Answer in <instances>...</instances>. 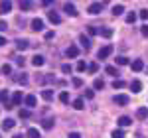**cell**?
Listing matches in <instances>:
<instances>
[{"label": "cell", "instance_id": "6da1fadb", "mask_svg": "<svg viewBox=\"0 0 148 138\" xmlns=\"http://www.w3.org/2000/svg\"><path fill=\"white\" fill-rule=\"evenodd\" d=\"M111 53H113V46H111V44H107V46H103L101 49H99V53H97V55H99V59H107Z\"/></svg>", "mask_w": 148, "mask_h": 138}, {"label": "cell", "instance_id": "7a4b0ae2", "mask_svg": "<svg viewBox=\"0 0 148 138\" xmlns=\"http://www.w3.org/2000/svg\"><path fill=\"white\" fill-rule=\"evenodd\" d=\"M24 105H26L28 109H34L36 105H38V99H36V95H26V97H24Z\"/></svg>", "mask_w": 148, "mask_h": 138}, {"label": "cell", "instance_id": "3957f363", "mask_svg": "<svg viewBox=\"0 0 148 138\" xmlns=\"http://www.w3.org/2000/svg\"><path fill=\"white\" fill-rule=\"evenodd\" d=\"M130 69H132L134 73H140V71L144 69V61H142V59H134V61L130 63Z\"/></svg>", "mask_w": 148, "mask_h": 138}, {"label": "cell", "instance_id": "277c9868", "mask_svg": "<svg viewBox=\"0 0 148 138\" xmlns=\"http://www.w3.org/2000/svg\"><path fill=\"white\" fill-rule=\"evenodd\" d=\"M12 10V2L10 0H0V14H8Z\"/></svg>", "mask_w": 148, "mask_h": 138}, {"label": "cell", "instance_id": "5b68a950", "mask_svg": "<svg viewBox=\"0 0 148 138\" xmlns=\"http://www.w3.org/2000/svg\"><path fill=\"white\" fill-rule=\"evenodd\" d=\"M24 103V95H22V91H16L14 95H12V105L14 107H18V105H22Z\"/></svg>", "mask_w": 148, "mask_h": 138}, {"label": "cell", "instance_id": "8992f818", "mask_svg": "<svg viewBox=\"0 0 148 138\" xmlns=\"http://www.w3.org/2000/svg\"><path fill=\"white\" fill-rule=\"evenodd\" d=\"M79 44H81V47H83L85 51H89V49H91V40H89L87 36H79Z\"/></svg>", "mask_w": 148, "mask_h": 138}, {"label": "cell", "instance_id": "52a82bcc", "mask_svg": "<svg viewBox=\"0 0 148 138\" xmlns=\"http://www.w3.org/2000/svg\"><path fill=\"white\" fill-rule=\"evenodd\" d=\"M65 55H67V57H77V55H79V47L77 46H69L67 49H65Z\"/></svg>", "mask_w": 148, "mask_h": 138}, {"label": "cell", "instance_id": "ba28073f", "mask_svg": "<svg viewBox=\"0 0 148 138\" xmlns=\"http://www.w3.org/2000/svg\"><path fill=\"white\" fill-rule=\"evenodd\" d=\"M113 101L116 105H121V107H125V105H128V97H126V95H114Z\"/></svg>", "mask_w": 148, "mask_h": 138}, {"label": "cell", "instance_id": "9c48e42d", "mask_svg": "<svg viewBox=\"0 0 148 138\" xmlns=\"http://www.w3.org/2000/svg\"><path fill=\"white\" fill-rule=\"evenodd\" d=\"M130 124H132V118H130V116H121V118H119V126L121 128H128Z\"/></svg>", "mask_w": 148, "mask_h": 138}, {"label": "cell", "instance_id": "30bf717a", "mask_svg": "<svg viewBox=\"0 0 148 138\" xmlns=\"http://www.w3.org/2000/svg\"><path fill=\"white\" fill-rule=\"evenodd\" d=\"M47 20H49V22L51 24H59L61 22V16H59V14H57V12H47Z\"/></svg>", "mask_w": 148, "mask_h": 138}, {"label": "cell", "instance_id": "8fae6325", "mask_svg": "<svg viewBox=\"0 0 148 138\" xmlns=\"http://www.w3.org/2000/svg\"><path fill=\"white\" fill-rule=\"evenodd\" d=\"M32 30H34V32H42V30H44V22H42L40 18H34V20H32Z\"/></svg>", "mask_w": 148, "mask_h": 138}, {"label": "cell", "instance_id": "7c38bea8", "mask_svg": "<svg viewBox=\"0 0 148 138\" xmlns=\"http://www.w3.org/2000/svg\"><path fill=\"white\" fill-rule=\"evenodd\" d=\"M53 122H56V120H53L51 116H49V118H44V120H42V128H44V130H51V128H53Z\"/></svg>", "mask_w": 148, "mask_h": 138}, {"label": "cell", "instance_id": "4fadbf2b", "mask_svg": "<svg viewBox=\"0 0 148 138\" xmlns=\"http://www.w3.org/2000/svg\"><path fill=\"white\" fill-rule=\"evenodd\" d=\"M16 47H18V49H20V51H24V49H28V47H30V42H28V40H16Z\"/></svg>", "mask_w": 148, "mask_h": 138}, {"label": "cell", "instance_id": "5bb4252c", "mask_svg": "<svg viewBox=\"0 0 148 138\" xmlns=\"http://www.w3.org/2000/svg\"><path fill=\"white\" fill-rule=\"evenodd\" d=\"M136 118H140V120H146L148 118V109L146 107H140L136 111Z\"/></svg>", "mask_w": 148, "mask_h": 138}, {"label": "cell", "instance_id": "9a60e30c", "mask_svg": "<svg viewBox=\"0 0 148 138\" xmlns=\"http://www.w3.org/2000/svg\"><path fill=\"white\" fill-rule=\"evenodd\" d=\"M32 63H34L36 67H42V65L46 63V59H44V55H40V53H38V55H34V57H32Z\"/></svg>", "mask_w": 148, "mask_h": 138}, {"label": "cell", "instance_id": "2e32d148", "mask_svg": "<svg viewBox=\"0 0 148 138\" xmlns=\"http://www.w3.org/2000/svg\"><path fill=\"white\" fill-rule=\"evenodd\" d=\"M130 91H132V93H140V91H142V83H140L138 79H134L132 83H130Z\"/></svg>", "mask_w": 148, "mask_h": 138}, {"label": "cell", "instance_id": "e0dca14e", "mask_svg": "<svg viewBox=\"0 0 148 138\" xmlns=\"http://www.w3.org/2000/svg\"><path fill=\"white\" fill-rule=\"evenodd\" d=\"M103 10V4H99V2H95V4H91V6H89V14H99V12Z\"/></svg>", "mask_w": 148, "mask_h": 138}, {"label": "cell", "instance_id": "ac0fdd59", "mask_svg": "<svg viewBox=\"0 0 148 138\" xmlns=\"http://www.w3.org/2000/svg\"><path fill=\"white\" fill-rule=\"evenodd\" d=\"M2 126H4V130H12V128L16 126V120H14V118H6V120L2 122Z\"/></svg>", "mask_w": 148, "mask_h": 138}, {"label": "cell", "instance_id": "d6986e66", "mask_svg": "<svg viewBox=\"0 0 148 138\" xmlns=\"http://www.w3.org/2000/svg\"><path fill=\"white\" fill-rule=\"evenodd\" d=\"M63 12H67L69 16H77V8H75L73 4H65V6H63Z\"/></svg>", "mask_w": 148, "mask_h": 138}, {"label": "cell", "instance_id": "ffe728a7", "mask_svg": "<svg viewBox=\"0 0 148 138\" xmlns=\"http://www.w3.org/2000/svg\"><path fill=\"white\" fill-rule=\"evenodd\" d=\"M42 97H44V101L49 103V101L53 99V91H51V89H44V91H42Z\"/></svg>", "mask_w": 148, "mask_h": 138}, {"label": "cell", "instance_id": "44dd1931", "mask_svg": "<svg viewBox=\"0 0 148 138\" xmlns=\"http://www.w3.org/2000/svg\"><path fill=\"white\" fill-rule=\"evenodd\" d=\"M26 136L28 138H40V130H38V128H28V132H26Z\"/></svg>", "mask_w": 148, "mask_h": 138}, {"label": "cell", "instance_id": "7402d4cb", "mask_svg": "<svg viewBox=\"0 0 148 138\" xmlns=\"http://www.w3.org/2000/svg\"><path fill=\"white\" fill-rule=\"evenodd\" d=\"M105 71H107V75H111V77H116V75H119V71H116V67H114V65H107V67H105Z\"/></svg>", "mask_w": 148, "mask_h": 138}, {"label": "cell", "instance_id": "603a6c76", "mask_svg": "<svg viewBox=\"0 0 148 138\" xmlns=\"http://www.w3.org/2000/svg\"><path fill=\"white\" fill-rule=\"evenodd\" d=\"M20 8H22L24 12H28L32 8V0H20Z\"/></svg>", "mask_w": 148, "mask_h": 138}, {"label": "cell", "instance_id": "cb8c5ba5", "mask_svg": "<svg viewBox=\"0 0 148 138\" xmlns=\"http://www.w3.org/2000/svg\"><path fill=\"white\" fill-rule=\"evenodd\" d=\"M59 101H61L63 105H65V103H69V101H71L69 93H67V91H61V93H59Z\"/></svg>", "mask_w": 148, "mask_h": 138}, {"label": "cell", "instance_id": "d4e9b609", "mask_svg": "<svg viewBox=\"0 0 148 138\" xmlns=\"http://www.w3.org/2000/svg\"><path fill=\"white\" fill-rule=\"evenodd\" d=\"M99 34H101L103 38H107V40H109V38L113 36V30H111V28H101V30H99Z\"/></svg>", "mask_w": 148, "mask_h": 138}, {"label": "cell", "instance_id": "484cf974", "mask_svg": "<svg viewBox=\"0 0 148 138\" xmlns=\"http://www.w3.org/2000/svg\"><path fill=\"white\" fill-rule=\"evenodd\" d=\"M73 109H75V111H83V109H85V107H83V99H75V101H73Z\"/></svg>", "mask_w": 148, "mask_h": 138}, {"label": "cell", "instance_id": "4316f807", "mask_svg": "<svg viewBox=\"0 0 148 138\" xmlns=\"http://www.w3.org/2000/svg\"><path fill=\"white\" fill-rule=\"evenodd\" d=\"M14 81H18L20 85H26V83H28V77H26V73H20L18 77H14Z\"/></svg>", "mask_w": 148, "mask_h": 138}, {"label": "cell", "instance_id": "83f0119b", "mask_svg": "<svg viewBox=\"0 0 148 138\" xmlns=\"http://www.w3.org/2000/svg\"><path fill=\"white\" fill-rule=\"evenodd\" d=\"M103 87H105V81H103V79H95V83H93V89H97V91H101Z\"/></svg>", "mask_w": 148, "mask_h": 138}, {"label": "cell", "instance_id": "f1b7e54d", "mask_svg": "<svg viewBox=\"0 0 148 138\" xmlns=\"http://www.w3.org/2000/svg\"><path fill=\"white\" fill-rule=\"evenodd\" d=\"M111 136L113 138H125V130H123V128H116V130H113Z\"/></svg>", "mask_w": 148, "mask_h": 138}, {"label": "cell", "instance_id": "f546056e", "mask_svg": "<svg viewBox=\"0 0 148 138\" xmlns=\"http://www.w3.org/2000/svg\"><path fill=\"white\" fill-rule=\"evenodd\" d=\"M18 116L20 118H30V109H20L18 111Z\"/></svg>", "mask_w": 148, "mask_h": 138}, {"label": "cell", "instance_id": "4dcf8cb0", "mask_svg": "<svg viewBox=\"0 0 148 138\" xmlns=\"http://www.w3.org/2000/svg\"><path fill=\"white\" fill-rule=\"evenodd\" d=\"M123 12H125V8H123L121 4H116V6H113V14H114V16H121Z\"/></svg>", "mask_w": 148, "mask_h": 138}, {"label": "cell", "instance_id": "1f68e13d", "mask_svg": "<svg viewBox=\"0 0 148 138\" xmlns=\"http://www.w3.org/2000/svg\"><path fill=\"white\" fill-rule=\"evenodd\" d=\"M87 34H89V36H99V28H95V26H87Z\"/></svg>", "mask_w": 148, "mask_h": 138}, {"label": "cell", "instance_id": "d6a6232c", "mask_svg": "<svg viewBox=\"0 0 148 138\" xmlns=\"http://www.w3.org/2000/svg\"><path fill=\"white\" fill-rule=\"evenodd\" d=\"M126 22L134 24V22H136V14H134V12H128V14H126Z\"/></svg>", "mask_w": 148, "mask_h": 138}, {"label": "cell", "instance_id": "836d02e7", "mask_svg": "<svg viewBox=\"0 0 148 138\" xmlns=\"http://www.w3.org/2000/svg\"><path fill=\"white\" fill-rule=\"evenodd\" d=\"M75 69H77V71H85V69H87V63H85L83 59H79L77 65H75Z\"/></svg>", "mask_w": 148, "mask_h": 138}, {"label": "cell", "instance_id": "e575fe53", "mask_svg": "<svg viewBox=\"0 0 148 138\" xmlns=\"http://www.w3.org/2000/svg\"><path fill=\"white\" fill-rule=\"evenodd\" d=\"M113 87H114V89H123V87H126V83H125L123 79H116V81L113 83Z\"/></svg>", "mask_w": 148, "mask_h": 138}, {"label": "cell", "instance_id": "d590c367", "mask_svg": "<svg viewBox=\"0 0 148 138\" xmlns=\"http://www.w3.org/2000/svg\"><path fill=\"white\" fill-rule=\"evenodd\" d=\"M71 83H73V87H77V89H79V87H83V79H79V77H73V79H71Z\"/></svg>", "mask_w": 148, "mask_h": 138}, {"label": "cell", "instance_id": "8d00e7d4", "mask_svg": "<svg viewBox=\"0 0 148 138\" xmlns=\"http://www.w3.org/2000/svg\"><path fill=\"white\" fill-rule=\"evenodd\" d=\"M126 63H128V59H126L125 55H119V57H116V65H126Z\"/></svg>", "mask_w": 148, "mask_h": 138}, {"label": "cell", "instance_id": "74e56055", "mask_svg": "<svg viewBox=\"0 0 148 138\" xmlns=\"http://www.w3.org/2000/svg\"><path fill=\"white\" fill-rule=\"evenodd\" d=\"M2 73H4V75H10V73H12V65L4 63V65H2Z\"/></svg>", "mask_w": 148, "mask_h": 138}, {"label": "cell", "instance_id": "f35d334b", "mask_svg": "<svg viewBox=\"0 0 148 138\" xmlns=\"http://www.w3.org/2000/svg\"><path fill=\"white\" fill-rule=\"evenodd\" d=\"M87 69H89V73H97L99 71V65L97 63H91V65H87Z\"/></svg>", "mask_w": 148, "mask_h": 138}, {"label": "cell", "instance_id": "ab89813d", "mask_svg": "<svg viewBox=\"0 0 148 138\" xmlns=\"http://www.w3.org/2000/svg\"><path fill=\"white\" fill-rule=\"evenodd\" d=\"M0 101L2 103H8V91H0Z\"/></svg>", "mask_w": 148, "mask_h": 138}, {"label": "cell", "instance_id": "60d3db41", "mask_svg": "<svg viewBox=\"0 0 148 138\" xmlns=\"http://www.w3.org/2000/svg\"><path fill=\"white\" fill-rule=\"evenodd\" d=\"M61 71H63L65 75H67V73H71V65H67V63H63V65H61Z\"/></svg>", "mask_w": 148, "mask_h": 138}, {"label": "cell", "instance_id": "b9f144b4", "mask_svg": "<svg viewBox=\"0 0 148 138\" xmlns=\"http://www.w3.org/2000/svg\"><path fill=\"white\" fill-rule=\"evenodd\" d=\"M16 63H18L20 67H24V65H26V59H24L22 55H20V57H16Z\"/></svg>", "mask_w": 148, "mask_h": 138}, {"label": "cell", "instance_id": "7bdbcfd3", "mask_svg": "<svg viewBox=\"0 0 148 138\" xmlns=\"http://www.w3.org/2000/svg\"><path fill=\"white\" fill-rule=\"evenodd\" d=\"M138 16H140L142 20H148V10H140V12H138Z\"/></svg>", "mask_w": 148, "mask_h": 138}, {"label": "cell", "instance_id": "ee69618b", "mask_svg": "<svg viewBox=\"0 0 148 138\" xmlns=\"http://www.w3.org/2000/svg\"><path fill=\"white\" fill-rule=\"evenodd\" d=\"M140 32H142V36H144V38H148V24H144V26L140 28Z\"/></svg>", "mask_w": 148, "mask_h": 138}, {"label": "cell", "instance_id": "f6af8a7d", "mask_svg": "<svg viewBox=\"0 0 148 138\" xmlns=\"http://www.w3.org/2000/svg\"><path fill=\"white\" fill-rule=\"evenodd\" d=\"M6 30H8V24L4 20H0V32H6Z\"/></svg>", "mask_w": 148, "mask_h": 138}, {"label": "cell", "instance_id": "bcb514c9", "mask_svg": "<svg viewBox=\"0 0 148 138\" xmlns=\"http://www.w3.org/2000/svg\"><path fill=\"white\" fill-rule=\"evenodd\" d=\"M95 97V93H93V89H89V91H85V99H93Z\"/></svg>", "mask_w": 148, "mask_h": 138}, {"label": "cell", "instance_id": "7dc6e473", "mask_svg": "<svg viewBox=\"0 0 148 138\" xmlns=\"http://www.w3.org/2000/svg\"><path fill=\"white\" fill-rule=\"evenodd\" d=\"M67 138H81V134H79V132H71Z\"/></svg>", "mask_w": 148, "mask_h": 138}, {"label": "cell", "instance_id": "c3c4849f", "mask_svg": "<svg viewBox=\"0 0 148 138\" xmlns=\"http://www.w3.org/2000/svg\"><path fill=\"white\" fill-rule=\"evenodd\" d=\"M42 4H44V6H51V4H53V0H42Z\"/></svg>", "mask_w": 148, "mask_h": 138}, {"label": "cell", "instance_id": "681fc988", "mask_svg": "<svg viewBox=\"0 0 148 138\" xmlns=\"http://www.w3.org/2000/svg\"><path fill=\"white\" fill-rule=\"evenodd\" d=\"M2 46H6V38H4V36H0V47Z\"/></svg>", "mask_w": 148, "mask_h": 138}, {"label": "cell", "instance_id": "f907efd6", "mask_svg": "<svg viewBox=\"0 0 148 138\" xmlns=\"http://www.w3.org/2000/svg\"><path fill=\"white\" fill-rule=\"evenodd\" d=\"M14 138H26V136H24V134H16Z\"/></svg>", "mask_w": 148, "mask_h": 138}, {"label": "cell", "instance_id": "816d5d0a", "mask_svg": "<svg viewBox=\"0 0 148 138\" xmlns=\"http://www.w3.org/2000/svg\"><path fill=\"white\" fill-rule=\"evenodd\" d=\"M136 138H142V136H136Z\"/></svg>", "mask_w": 148, "mask_h": 138}]
</instances>
